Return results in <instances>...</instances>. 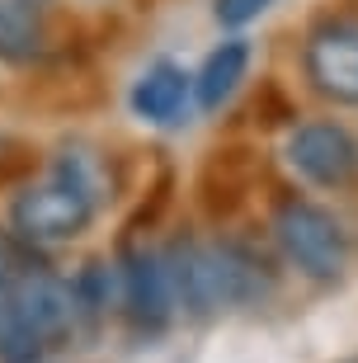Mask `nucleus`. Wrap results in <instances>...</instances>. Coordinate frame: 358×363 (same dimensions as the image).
Listing matches in <instances>:
<instances>
[{"label":"nucleus","mask_w":358,"mask_h":363,"mask_svg":"<svg viewBox=\"0 0 358 363\" xmlns=\"http://www.w3.org/2000/svg\"><path fill=\"white\" fill-rule=\"evenodd\" d=\"M170 274L174 307L189 316H217L231 307H254L274 293L269 259L245 241H174L160 250Z\"/></svg>","instance_id":"obj_1"},{"label":"nucleus","mask_w":358,"mask_h":363,"mask_svg":"<svg viewBox=\"0 0 358 363\" xmlns=\"http://www.w3.org/2000/svg\"><path fill=\"white\" fill-rule=\"evenodd\" d=\"M104 203L99 161L85 151H62L38 184H24L10 203V227L24 245L76 241Z\"/></svg>","instance_id":"obj_2"},{"label":"nucleus","mask_w":358,"mask_h":363,"mask_svg":"<svg viewBox=\"0 0 358 363\" xmlns=\"http://www.w3.org/2000/svg\"><path fill=\"white\" fill-rule=\"evenodd\" d=\"M71 330H76L71 283L38 259H24L10 316L0 325V363H43V354L57 350Z\"/></svg>","instance_id":"obj_3"},{"label":"nucleus","mask_w":358,"mask_h":363,"mask_svg":"<svg viewBox=\"0 0 358 363\" xmlns=\"http://www.w3.org/2000/svg\"><path fill=\"white\" fill-rule=\"evenodd\" d=\"M269 227H274V241H279V250L288 255V264H297L306 279H316V283L345 279L349 236H345V227L335 222V213H325L320 203L288 194V199L274 203V222H269Z\"/></svg>","instance_id":"obj_4"},{"label":"nucleus","mask_w":358,"mask_h":363,"mask_svg":"<svg viewBox=\"0 0 358 363\" xmlns=\"http://www.w3.org/2000/svg\"><path fill=\"white\" fill-rule=\"evenodd\" d=\"M288 165L316 189L358 184V137L335 118L297 123L288 137Z\"/></svg>","instance_id":"obj_5"},{"label":"nucleus","mask_w":358,"mask_h":363,"mask_svg":"<svg viewBox=\"0 0 358 363\" xmlns=\"http://www.w3.org/2000/svg\"><path fill=\"white\" fill-rule=\"evenodd\" d=\"M302 67L320 99L358 108V28L354 24H345V19L316 24L302 48Z\"/></svg>","instance_id":"obj_6"},{"label":"nucleus","mask_w":358,"mask_h":363,"mask_svg":"<svg viewBox=\"0 0 358 363\" xmlns=\"http://www.w3.org/2000/svg\"><path fill=\"white\" fill-rule=\"evenodd\" d=\"M118 302L128 311L133 330L142 335H160L174 316V293H170V274L160 250H128L118 264Z\"/></svg>","instance_id":"obj_7"},{"label":"nucleus","mask_w":358,"mask_h":363,"mask_svg":"<svg viewBox=\"0 0 358 363\" xmlns=\"http://www.w3.org/2000/svg\"><path fill=\"white\" fill-rule=\"evenodd\" d=\"M189 94H194V76L179 62H151L133 85V113L146 123H179Z\"/></svg>","instance_id":"obj_8"},{"label":"nucleus","mask_w":358,"mask_h":363,"mask_svg":"<svg viewBox=\"0 0 358 363\" xmlns=\"http://www.w3.org/2000/svg\"><path fill=\"white\" fill-rule=\"evenodd\" d=\"M245 71H250V43H245V38L217 43L213 52L203 57L198 76H194V99H198L203 113H217V108H222L226 99L240 90Z\"/></svg>","instance_id":"obj_9"},{"label":"nucleus","mask_w":358,"mask_h":363,"mask_svg":"<svg viewBox=\"0 0 358 363\" xmlns=\"http://www.w3.org/2000/svg\"><path fill=\"white\" fill-rule=\"evenodd\" d=\"M47 48V24H43L38 0H0V62L28 67Z\"/></svg>","instance_id":"obj_10"},{"label":"nucleus","mask_w":358,"mask_h":363,"mask_svg":"<svg viewBox=\"0 0 358 363\" xmlns=\"http://www.w3.org/2000/svg\"><path fill=\"white\" fill-rule=\"evenodd\" d=\"M269 5H274V0H213V14H217L222 28H245V24H254Z\"/></svg>","instance_id":"obj_11"}]
</instances>
